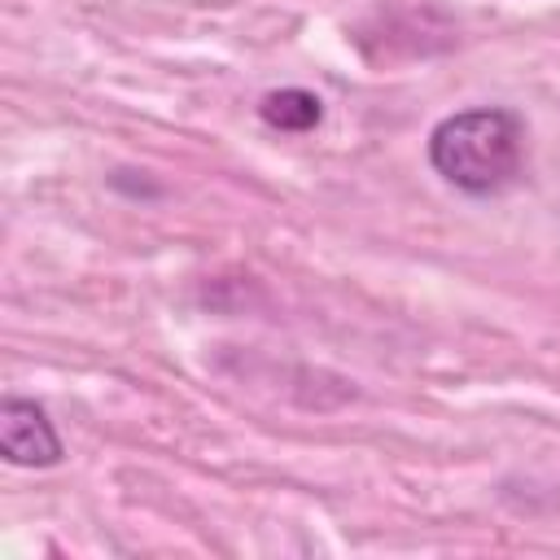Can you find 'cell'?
Here are the masks:
<instances>
[{"label":"cell","instance_id":"2","mask_svg":"<svg viewBox=\"0 0 560 560\" xmlns=\"http://www.w3.org/2000/svg\"><path fill=\"white\" fill-rule=\"evenodd\" d=\"M0 455L13 468H57L66 459V442L35 398L4 394V402H0Z\"/></svg>","mask_w":560,"mask_h":560},{"label":"cell","instance_id":"1","mask_svg":"<svg viewBox=\"0 0 560 560\" xmlns=\"http://www.w3.org/2000/svg\"><path fill=\"white\" fill-rule=\"evenodd\" d=\"M429 166L468 197L503 192L525 166V118L508 105L446 114L429 131Z\"/></svg>","mask_w":560,"mask_h":560},{"label":"cell","instance_id":"3","mask_svg":"<svg viewBox=\"0 0 560 560\" xmlns=\"http://www.w3.org/2000/svg\"><path fill=\"white\" fill-rule=\"evenodd\" d=\"M258 118L271 127V131H289V136H302V131H315L324 122V101L306 88H276L258 101Z\"/></svg>","mask_w":560,"mask_h":560}]
</instances>
